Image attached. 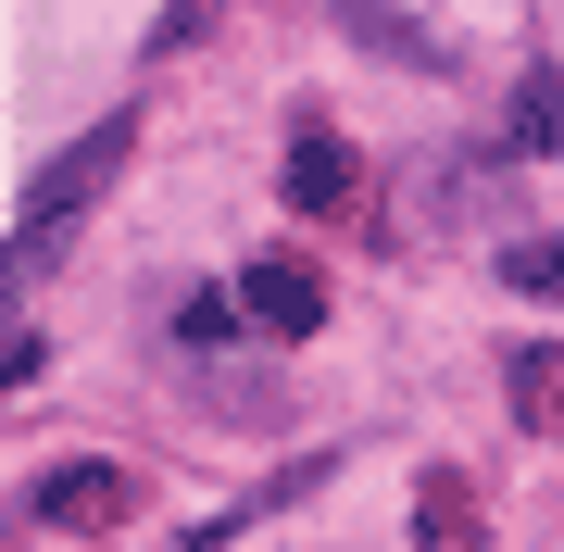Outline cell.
Here are the masks:
<instances>
[{
	"mask_svg": "<svg viewBox=\"0 0 564 552\" xmlns=\"http://www.w3.org/2000/svg\"><path fill=\"white\" fill-rule=\"evenodd\" d=\"M126 151H139V113H101L76 151H51V164L25 176V202H13V251H0V302H13L25 277H51V264H63V239H76L88 202L126 176Z\"/></svg>",
	"mask_w": 564,
	"mask_h": 552,
	"instance_id": "obj_1",
	"label": "cell"
},
{
	"mask_svg": "<svg viewBox=\"0 0 564 552\" xmlns=\"http://www.w3.org/2000/svg\"><path fill=\"white\" fill-rule=\"evenodd\" d=\"M39 515L76 528V540H101V528L139 515V477H126V465H51V477H39Z\"/></svg>",
	"mask_w": 564,
	"mask_h": 552,
	"instance_id": "obj_3",
	"label": "cell"
},
{
	"mask_svg": "<svg viewBox=\"0 0 564 552\" xmlns=\"http://www.w3.org/2000/svg\"><path fill=\"white\" fill-rule=\"evenodd\" d=\"M502 389H514V427L564 440V339H514L502 351Z\"/></svg>",
	"mask_w": 564,
	"mask_h": 552,
	"instance_id": "obj_6",
	"label": "cell"
},
{
	"mask_svg": "<svg viewBox=\"0 0 564 552\" xmlns=\"http://www.w3.org/2000/svg\"><path fill=\"white\" fill-rule=\"evenodd\" d=\"M326 13H339L351 39H364V51H389V63H414V76H452V39H440V25H414L402 0H326Z\"/></svg>",
	"mask_w": 564,
	"mask_h": 552,
	"instance_id": "obj_4",
	"label": "cell"
},
{
	"mask_svg": "<svg viewBox=\"0 0 564 552\" xmlns=\"http://www.w3.org/2000/svg\"><path fill=\"white\" fill-rule=\"evenodd\" d=\"M502 277L527 289V302H564V239H514V251H502Z\"/></svg>",
	"mask_w": 564,
	"mask_h": 552,
	"instance_id": "obj_10",
	"label": "cell"
},
{
	"mask_svg": "<svg viewBox=\"0 0 564 552\" xmlns=\"http://www.w3.org/2000/svg\"><path fill=\"white\" fill-rule=\"evenodd\" d=\"M39 351H51V339H0V389H25V377H39Z\"/></svg>",
	"mask_w": 564,
	"mask_h": 552,
	"instance_id": "obj_12",
	"label": "cell"
},
{
	"mask_svg": "<svg viewBox=\"0 0 564 552\" xmlns=\"http://www.w3.org/2000/svg\"><path fill=\"white\" fill-rule=\"evenodd\" d=\"M339 202H351V151L314 126V139L289 151V214H339Z\"/></svg>",
	"mask_w": 564,
	"mask_h": 552,
	"instance_id": "obj_8",
	"label": "cell"
},
{
	"mask_svg": "<svg viewBox=\"0 0 564 552\" xmlns=\"http://www.w3.org/2000/svg\"><path fill=\"white\" fill-rule=\"evenodd\" d=\"M477 528H489V515H477V477H464V465H426L414 477V540L426 552H477Z\"/></svg>",
	"mask_w": 564,
	"mask_h": 552,
	"instance_id": "obj_5",
	"label": "cell"
},
{
	"mask_svg": "<svg viewBox=\"0 0 564 552\" xmlns=\"http://www.w3.org/2000/svg\"><path fill=\"white\" fill-rule=\"evenodd\" d=\"M176 339L188 351H226V339H239V302H226V289H188V302H176Z\"/></svg>",
	"mask_w": 564,
	"mask_h": 552,
	"instance_id": "obj_9",
	"label": "cell"
},
{
	"mask_svg": "<svg viewBox=\"0 0 564 552\" xmlns=\"http://www.w3.org/2000/svg\"><path fill=\"white\" fill-rule=\"evenodd\" d=\"M502 151H514V164H552V151H564V76H552V63H527V76H514Z\"/></svg>",
	"mask_w": 564,
	"mask_h": 552,
	"instance_id": "obj_7",
	"label": "cell"
},
{
	"mask_svg": "<svg viewBox=\"0 0 564 552\" xmlns=\"http://www.w3.org/2000/svg\"><path fill=\"white\" fill-rule=\"evenodd\" d=\"M202 25H214V0H176V13L151 25V51H176V39H202Z\"/></svg>",
	"mask_w": 564,
	"mask_h": 552,
	"instance_id": "obj_11",
	"label": "cell"
},
{
	"mask_svg": "<svg viewBox=\"0 0 564 552\" xmlns=\"http://www.w3.org/2000/svg\"><path fill=\"white\" fill-rule=\"evenodd\" d=\"M239 314H251L263 339H314L326 327V277L302 264V251H263V264L239 277Z\"/></svg>",
	"mask_w": 564,
	"mask_h": 552,
	"instance_id": "obj_2",
	"label": "cell"
}]
</instances>
